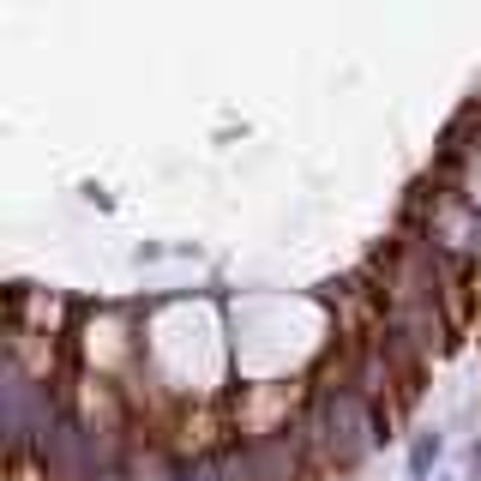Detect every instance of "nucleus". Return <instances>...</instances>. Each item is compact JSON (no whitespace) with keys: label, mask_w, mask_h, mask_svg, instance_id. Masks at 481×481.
<instances>
[{"label":"nucleus","mask_w":481,"mask_h":481,"mask_svg":"<svg viewBox=\"0 0 481 481\" xmlns=\"http://www.w3.org/2000/svg\"><path fill=\"white\" fill-rule=\"evenodd\" d=\"M433 458H439V439H421V445H416V469H427Z\"/></svg>","instance_id":"1"}]
</instances>
